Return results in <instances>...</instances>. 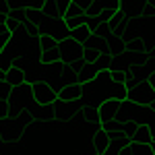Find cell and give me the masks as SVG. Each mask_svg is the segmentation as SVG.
<instances>
[{"mask_svg": "<svg viewBox=\"0 0 155 155\" xmlns=\"http://www.w3.org/2000/svg\"><path fill=\"white\" fill-rule=\"evenodd\" d=\"M8 118H19L21 116V112H25L29 104L33 101V89H31V85L25 83L21 87H17V89H12L11 93H8Z\"/></svg>", "mask_w": 155, "mask_h": 155, "instance_id": "277c9868", "label": "cell"}, {"mask_svg": "<svg viewBox=\"0 0 155 155\" xmlns=\"http://www.w3.org/2000/svg\"><path fill=\"white\" fill-rule=\"evenodd\" d=\"M151 147H153V153H155V143H151Z\"/></svg>", "mask_w": 155, "mask_h": 155, "instance_id": "f1b7e54d", "label": "cell"}, {"mask_svg": "<svg viewBox=\"0 0 155 155\" xmlns=\"http://www.w3.org/2000/svg\"><path fill=\"white\" fill-rule=\"evenodd\" d=\"M151 107H153V110H155V104H153V106H151Z\"/></svg>", "mask_w": 155, "mask_h": 155, "instance_id": "f546056e", "label": "cell"}, {"mask_svg": "<svg viewBox=\"0 0 155 155\" xmlns=\"http://www.w3.org/2000/svg\"><path fill=\"white\" fill-rule=\"evenodd\" d=\"M132 155H155L151 145H141V143H130Z\"/></svg>", "mask_w": 155, "mask_h": 155, "instance_id": "44dd1931", "label": "cell"}, {"mask_svg": "<svg viewBox=\"0 0 155 155\" xmlns=\"http://www.w3.org/2000/svg\"><path fill=\"white\" fill-rule=\"evenodd\" d=\"M85 21H87V12L81 11L74 2H71V8H68V12L64 15V23H66V27L71 29V31H77L79 27H83Z\"/></svg>", "mask_w": 155, "mask_h": 155, "instance_id": "7c38bea8", "label": "cell"}, {"mask_svg": "<svg viewBox=\"0 0 155 155\" xmlns=\"http://www.w3.org/2000/svg\"><path fill=\"white\" fill-rule=\"evenodd\" d=\"M72 39H74V41H79V44H81V46H87V44H89V39H91V37H93V33H91V31H89V29H87V27H79V29H77V31H72Z\"/></svg>", "mask_w": 155, "mask_h": 155, "instance_id": "d6986e66", "label": "cell"}, {"mask_svg": "<svg viewBox=\"0 0 155 155\" xmlns=\"http://www.w3.org/2000/svg\"><path fill=\"white\" fill-rule=\"evenodd\" d=\"M19 122H21V124H23L25 128H27V126H29V124H31V122H35V120H33V116H31V114H29V110H25V112H21V116H19Z\"/></svg>", "mask_w": 155, "mask_h": 155, "instance_id": "603a6c76", "label": "cell"}, {"mask_svg": "<svg viewBox=\"0 0 155 155\" xmlns=\"http://www.w3.org/2000/svg\"><path fill=\"white\" fill-rule=\"evenodd\" d=\"M72 68L77 72V83L79 85H87V83H91V81H95L97 77H99V72L104 71L99 66V62H85L83 58L77 60L72 64Z\"/></svg>", "mask_w": 155, "mask_h": 155, "instance_id": "ba28073f", "label": "cell"}, {"mask_svg": "<svg viewBox=\"0 0 155 155\" xmlns=\"http://www.w3.org/2000/svg\"><path fill=\"white\" fill-rule=\"evenodd\" d=\"M128 101L139 104V106H147L151 107L155 104V89L149 81L145 83H137L132 89H128Z\"/></svg>", "mask_w": 155, "mask_h": 155, "instance_id": "8992f818", "label": "cell"}, {"mask_svg": "<svg viewBox=\"0 0 155 155\" xmlns=\"http://www.w3.org/2000/svg\"><path fill=\"white\" fill-rule=\"evenodd\" d=\"M6 19H8L6 15H0V27H6Z\"/></svg>", "mask_w": 155, "mask_h": 155, "instance_id": "d4e9b609", "label": "cell"}, {"mask_svg": "<svg viewBox=\"0 0 155 155\" xmlns=\"http://www.w3.org/2000/svg\"><path fill=\"white\" fill-rule=\"evenodd\" d=\"M0 143H2V137H0Z\"/></svg>", "mask_w": 155, "mask_h": 155, "instance_id": "4dcf8cb0", "label": "cell"}, {"mask_svg": "<svg viewBox=\"0 0 155 155\" xmlns=\"http://www.w3.org/2000/svg\"><path fill=\"white\" fill-rule=\"evenodd\" d=\"M149 83L153 85V89H155V72H153V74H151V79H149Z\"/></svg>", "mask_w": 155, "mask_h": 155, "instance_id": "83f0119b", "label": "cell"}, {"mask_svg": "<svg viewBox=\"0 0 155 155\" xmlns=\"http://www.w3.org/2000/svg\"><path fill=\"white\" fill-rule=\"evenodd\" d=\"M118 155H132V151H130V147H126V149H122Z\"/></svg>", "mask_w": 155, "mask_h": 155, "instance_id": "484cf974", "label": "cell"}, {"mask_svg": "<svg viewBox=\"0 0 155 155\" xmlns=\"http://www.w3.org/2000/svg\"><path fill=\"white\" fill-rule=\"evenodd\" d=\"M54 112H56V120H83L85 104L83 101H54Z\"/></svg>", "mask_w": 155, "mask_h": 155, "instance_id": "5b68a950", "label": "cell"}, {"mask_svg": "<svg viewBox=\"0 0 155 155\" xmlns=\"http://www.w3.org/2000/svg\"><path fill=\"white\" fill-rule=\"evenodd\" d=\"M60 101H81L83 99V85L74 83L71 87H64L62 91H58Z\"/></svg>", "mask_w": 155, "mask_h": 155, "instance_id": "2e32d148", "label": "cell"}, {"mask_svg": "<svg viewBox=\"0 0 155 155\" xmlns=\"http://www.w3.org/2000/svg\"><path fill=\"white\" fill-rule=\"evenodd\" d=\"M112 89H114L112 72L101 71L95 81L83 85V99H81V101H83L87 107H99L104 101L112 99Z\"/></svg>", "mask_w": 155, "mask_h": 155, "instance_id": "6da1fadb", "label": "cell"}, {"mask_svg": "<svg viewBox=\"0 0 155 155\" xmlns=\"http://www.w3.org/2000/svg\"><path fill=\"white\" fill-rule=\"evenodd\" d=\"M41 81H46V83L58 93L64 87H71V85L77 83V72L72 68V64H66V62L58 60V62H54V64L44 66Z\"/></svg>", "mask_w": 155, "mask_h": 155, "instance_id": "7a4b0ae2", "label": "cell"}, {"mask_svg": "<svg viewBox=\"0 0 155 155\" xmlns=\"http://www.w3.org/2000/svg\"><path fill=\"white\" fill-rule=\"evenodd\" d=\"M39 33H41V35L54 37L56 41L68 39V37L72 35V31L66 27L64 19H48V17H46V21H44V23L39 25Z\"/></svg>", "mask_w": 155, "mask_h": 155, "instance_id": "52a82bcc", "label": "cell"}, {"mask_svg": "<svg viewBox=\"0 0 155 155\" xmlns=\"http://www.w3.org/2000/svg\"><path fill=\"white\" fill-rule=\"evenodd\" d=\"M120 106H122V101H116V99H107V101H104L101 106L97 107V110H99V118H101V124H104V122H112V120L118 118Z\"/></svg>", "mask_w": 155, "mask_h": 155, "instance_id": "4fadbf2b", "label": "cell"}, {"mask_svg": "<svg viewBox=\"0 0 155 155\" xmlns=\"http://www.w3.org/2000/svg\"><path fill=\"white\" fill-rule=\"evenodd\" d=\"M58 48V41L54 39V37L50 35H41L39 37V52L41 54H46V52H52V50Z\"/></svg>", "mask_w": 155, "mask_h": 155, "instance_id": "ffe728a7", "label": "cell"}, {"mask_svg": "<svg viewBox=\"0 0 155 155\" xmlns=\"http://www.w3.org/2000/svg\"><path fill=\"white\" fill-rule=\"evenodd\" d=\"M85 155H101V153H97V151H93V149H89V151H87Z\"/></svg>", "mask_w": 155, "mask_h": 155, "instance_id": "4316f807", "label": "cell"}, {"mask_svg": "<svg viewBox=\"0 0 155 155\" xmlns=\"http://www.w3.org/2000/svg\"><path fill=\"white\" fill-rule=\"evenodd\" d=\"M29 114L33 116V120H56V112H54V107L52 106H41V104H37L35 99L29 104Z\"/></svg>", "mask_w": 155, "mask_h": 155, "instance_id": "5bb4252c", "label": "cell"}, {"mask_svg": "<svg viewBox=\"0 0 155 155\" xmlns=\"http://www.w3.org/2000/svg\"><path fill=\"white\" fill-rule=\"evenodd\" d=\"M23 134H25V126L17 118H2L0 120V137H2V143L12 145V143H17Z\"/></svg>", "mask_w": 155, "mask_h": 155, "instance_id": "9c48e42d", "label": "cell"}, {"mask_svg": "<svg viewBox=\"0 0 155 155\" xmlns=\"http://www.w3.org/2000/svg\"><path fill=\"white\" fill-rule=\"evenodd\" d=\"M110 145H112V137L107 134V132H104L101 128L91 137V149L93 151H97V153H106L107 149H110Z\"/></svg>", "mask_w": 155, "mask_h": 155, "instance_id": "9a60e30c", "label": "cell"}, {"mask_svg": "<svg viewBox=\"0 0 155 155\" xmlns=\"http://www.w3.org/2000/svg\"><path fill=\"white\" fill-rule=\"evenodd\" d=\"M58 54H60V60H62V62L74 64L77 60L83 58V46H81L79 41H74L72 37H68V39L58 41Z\"/></svg>", "mask_w": 155, "mask_h": 155, "instance_id": "30bf717a", "label": "cell"}, {"mask_svg": "<svg viewBox=\"0 0 155 155\" xmlns=\"http://www.w3.org/2000/svg\"><path fill=\"white\" fill-rule=\"evenodd\" d=\"M0 15H6V17L11 15V6H8V2H2V0H0Z\"/></svg>", "mask_w": 155, "mask_h": 155, "instance_id": "cb8c5ba5", "label": "cell"}, {"mask_svg": "<svg viewBox=\"0 0 155 155\" xmlns=\"http://www.w3.org/2000/svg\"><path fill=\"white\" fill-rule=\"evenodd\" d=\"M118 122H126V120H132L137 122L139 126H151L155 122V110L153 107H147V106H139V104H132V101H122L120 106V112H118Z\"/></svg>", "mask_w": 155, "mask_h": 155, "instance_id": "3957f363", "label": "cell"}, {"mask_svg": "<svg viewBox=\"0 0 155 155\" xmlns=\"http://www.w3.org/2000/svg\"><path fill=\"white\" fill-rule=\"evenodd\" d=\"M31 89H33V99L41 106H54V101H58V93L41 79L31 85Z\"/></svg>", "mask_w": 155, "mask_h": 155, "instance_id": "8fae6325", "label": "cell"}, {"mask_svg": "<svg viewBox=\"0 0 155 155\" xmlns=\"http://www.w3.org/2000/svg\"><path fill=\"white\" fill-rule=\"evenodd\" d=\"M104 8H106V2H101V0H91V6H89V11H87V17H99Z\"/></svg>", "mask_w": 155, "mask_h": 155, "instance_id": "7402d4cb", "label": "cell"}, {"mask_svg": "<svg viewBox=\"0 0 155 155\" xmlns=\"http://www.w3.org/2000/svg\"><path fill=\"white\" fill-rule=\"evenodd\" d=\"M4 83L8 85L11 89H17V87H21V85L27 83V74H25V71H21V68H12V71L6 72V79H4Z\"/></svg>", "mask_w": 155, "mask_h": 155, "instance_id": "e0dca14e", "label": "cell"}, {"mask_svg": "<svg viewBox=\"0 0 155 155\" xmlns=\"http://www.w3.org/2000/svg\"><path fill=\"white\" fill-rule=\"evenodd\" d=\"M130 143H141V145H151L153 143V132H151V126H139L137 132H134V137L130 139Z\"/></svg>", "mask_w": 155, "mask_h": 155, "instance_id": "ac0fdd59", "label": "cell"}]
</instances>
